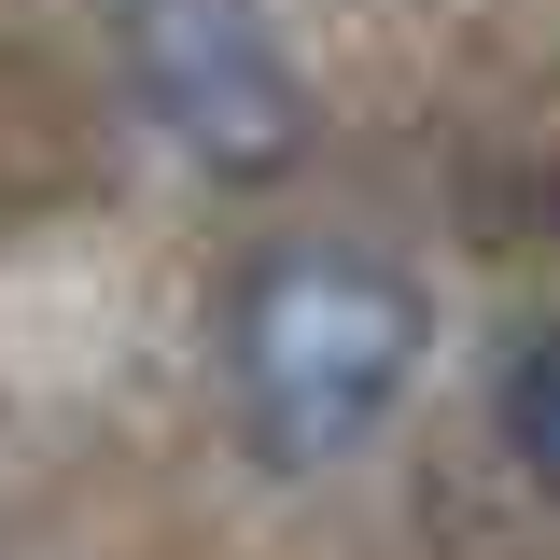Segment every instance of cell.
<instances>
[{
    "label": "cell",
    "instance_id": "cell-1",
    "mask_svg": "<svg viewBox=\"0 0 560 560\" xmlns=\"http://www.w3.org/2000/svg\"><path fill=\"white\" fill-rule=\"evenodd\" d=\"M420 350H434V308L393 253H350V238H294L238 280V323H224V364H238V420L267 463H350L378 420L407 407Z\"/></svg>",
    "mask_w": 560,
    "mask_h": 560
},
{
    "label": "cell",
    "instance_id": "cell-2",
    "mask_svg": "<svg viewBox=\"0 0 560 560\" xmlns=\"http://www.w3.org/2000/svg\"><path fill=\"white\" fill-rule=\"evenodd\" d=\"M127 84L197 168L267 183L308 140V70L267 28V0H127Z\"/></svg>",
    "mask_w": 560,
    "mask_h": 560
},
{
    "label": "cell",
    "instance_id": "cell-3",
    "mask_svg": "<svg viewBox=\"0 0 560 560\" xmlns=\"http://www.w3.org/2000/svg\"><path fill=\"white\" fill-rule=\"evenodd\" d=\"M490 420H504V463L560 504V323H533V337L504 350V393H490Z\"/></svg>",
    "mask_w": 560,
    "mask_h": 560
}]
</instances>
